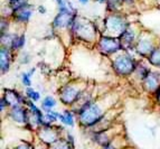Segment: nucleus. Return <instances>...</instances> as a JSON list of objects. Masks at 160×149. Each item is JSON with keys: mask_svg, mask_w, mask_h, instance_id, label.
Segmentation results:
<instances>
[{"mask_svg": "<svg viewBox=\"0 0 160 149\" xmlns=\"http://www.w3.org/2000/svg\"><path fill=\"white\" fill-rule=\"evenodd\" d=\"M101 110L98 105L86 106L81 113V122L84 126H93L101 119Z\"/></svg>", "mask_w": 160, "mask_h": 149, "instance_id": "nucleus-1", "label": "nucleus"}, {"mask_svg": "<svg viewBox=\"0 0 160 149\" xmlns=\"http://www.w3.org/2000/svg\"><path fill=\"white\" fill-rule=\"evenodd\" d=\"M113 66L117 69L118 73L123 75H127L131 73L134 69V63L133 59H131L128 55H121L119 56L113 63Z\"/></svg>", "mask_w": 160, "mask_h": 149, "instance_id": "nucleus-2", "label": "nucleus"}, {"mask_svg": "<svg viewBox=\"0 0 160 149\" xmlns=\"http://www.w3.org/2000/svg\"><path fill=\"white\" fill-rule=\"evenodd\" d=\"M107 28L111 34H124L126 33V27L123 19L119 17H111L107 20Z\"/></svg>", "mask_w": 160, "mask_h": 149, "instance_id": "nucleus-3", "label": "nucleus"}, {"mask_svg": "<svg viewBox=\"0 0 160 149\" xmlns=\"http://www.w3.org/2000/svg\"><path fill=\"white\" fill-rule=\"evenodd\" d=\"M100 47H101L102 52L107 54H111L117 52L120 48V44L111 37H103L100 42Z\"/></svg>", "mask_w": 160, "mask_h": 149, "instance_id": "nucleus-4", "label": "nucleus"}, {"mask_svg": "<svg viewBox=\"0 0 160 149\" xmlns=\"http://www.w3.org/2000/svg\"><path fill=\"white\" fill-rule=\"evenodd\" d=\"M80 95V92H78L76 89L74 88H65L63 89V91L61 92V98L63 100V102L66 104H69V103H73V102L78 99V96Z\"/></svg>", "mask_w": 160, "mask_h": 149, "instance_id": "nucleus-5", "label": "nucleus"}, {"mask_svg": "<svg viewBox=\"0 0 160 149\" xmlns=\"http://www.w3.org/2000/svg\"><path fill=\"white\" fill-rule=\"evenodd\" d=\"M71 20H72V16H71L69 10L61 11L58 16L56 17V19H55V21H54V25L57 27H65L71 24Z\"/></svg>", "mask_w": 160, "mask_h": 149, "instance_id": "nucleus-6", "label": "nucleus"}, {"mask_svg": "<svg viewBox=\"0 0 160 149\" xmlns=\"http://www.w3.org/2000/svg\"><path fill=\"white\" fill-rule=\"evenodd\" d=\"M15 16L18 20L20 21H27L29 19V17L32 16V8L29 6H22L19 9H17L15 13Z\"/></svg>", "mask_w": 160, "mask_h": 149, "instance_id": "nucleus-7", "label": "nucleus"}, {"mask_svg": "<svg viewBox=\"0 0 160 149\" xmlns=\"http://www.w3.org/2000/svg\"><path fill=\"white\" fill-rule=\"evenodd\" d=\"M5 100L7 101V103L10 104L12 106H18V103L20 101V98H19L18 94L12 90L6 91V98Z\"/></svg>", "mask_w": 160, "mask_h": 149, "instance_id": "nucleus-8", "label": "nucleus"}, {"mask_svg": "<svg viewBox=\"0 0 160 149\" xmlns=\"http://www.w3.org/2000/svg\"><path fill=\"white\" fill-rule=\"evenodd\" d=\"M11 117L16 120L17 122H25L27 120L26 112L22 108H19V106H13L12 112H11Z\"/></svg>", "mask_w": 160, "mask_h": 149, "instance_id": "nucleus-9", "label": "nucleus"}, {"mask_svg": "<svg viewBox=\"0 0 160 149\" xmlns=\"http://www.w3.org/2000/svg\"><path fill=\"white\" fill-rule=\"evenodd\" d=\"M146 83H147V88L149 90H156V88L159 84V76L155 73H150L146 79Z\"/></svg>", "mask_w": 160, "mask_h": 149, "instance_id": "nucleus-10", "label": "nucleus"}, {"mask_svg": "<svg viewBox=\"0 0 160 149\" xmlns=\"http://www.w3.org/2000/svg\"><path fill=\"white\" fill-rule=\"evenodd\" d=\"M9 52L5 48L1 49V69L5 73L9 67Z\"/></svg>", "mask_w": 160, "mask_h": 149, "instance_id": "nucleus-11", "label": "nucleus"}, {"mask_svg": "<svg viewBox=\"0 0 160 149\" xmlns=\"http://www.w3.org/2000/svg\"><path fill=\"white\" fill-rule=\"evenodd\" d=\"M151 48H152V45L151 43L147 42V40H141V42L139 43L138 45V51L140 54H148L151 52Z\"/></svg>", "mask_w": 160, "mask_h": 149, "instance_id": "nucleus-12", "label": "nucleus"}, {"mask_svg": "<svg viewBox=\"0 0 160 149\" xmlns=\"http://www.w3.org/2000/svg\"><path fill=\"white\" fill-rule=\"evenodd\" d=\"M149 59L151 64H153L156 66H160V49L152 52L151 55L149 56Z\"/></svg>", "mask_w": 160, "mask_h": 149, "instance_id": "nucleus-13", "label": "nucleus"}, {"mask_svg": "<svg viewBox=\"0 0 160 149\" xmlns=\"http://www.w3.org/2000/svg\"><path fill=\"white\" fill-rule=\"evenodd\" d=\"M58 118L61 119V121L64 123V125H67V126H73V125H74V120H73L72 115H71L69 112H66V113H65V116L59 115Z\"/></svg>", "mask_w": 160, "mask_h": 149, "instance_id": "nucleus-14", "label": "nucleus"}, {"mask_svg": "<svg viewBox=\"0 0 160 149\" xmlns=\"http://www.w3.org/2000/svg\"><path fill=\"white\" fill-rule=\"evenodd\" d=\"M55 104H56V101L54 100V98H52V96H47V98L44 99L43 108L46 110H49V109H52V108H54Z\"/></svg>", "mask_w": 160, "mask_h": 149, "instance_id": "nucleus-15", "label": "nucleus"}, {"mask_svg": "<svg viewBox=\"0 0 160 149\" xmlns=\"http://www.w3.org/2000/svg\"><path fill=\"white\" fill-rule=\"evenodd\" d=\"M25 44V36H16L13 37V42H12V47L13 48H20L22 47Z\"/></svg>", "mask_w": 160, "mask_h": 149, "instance_id": "nucleus-16", "label": "nucleus"}, {"mask_svg": "<svg viewBox=\"0 0 160 149\" xmlns=\"http://www.w3.org/2000/svg\"><path fill=\"white\" fill-rule=\"evenodd\" d=\"M27 95H28V98H30L32 100H34V101L39 100V93L35 92L32 89H28V90H27Z\"/></svg>", "mask_w": 160, "mask_h": 149, "instance_id": "nucleus-17", "label": "nucleus"}, {"mask_svg": "<svg viewBox=\"0 0 160 149\" xmlns=\"http://www.w3.org/2000/svg\"><path fill=\"white\" fill-rule=\"evenodd\" d=\"M34 72H35V69H32L30 73H25V74H22V83H24L25 85H30L29 77H30V75H32V74H34Z\"/></svg>", "mask_w": 160, "mask_h": 149, "instance_id": "nucleus-18", "label": "nucleus"}, {"mask_svg": "<svg viewBox=\"0 0 160 149\" xmlns=\"http://www.w3.org/2000/svg\"><path fill=\"white\" fill-rule=\"evenodd\" d=\"M17 149H30V147L28 145H20V146L17 147Z\"/></svg>", "mask_w": 160, "mask_h": 149, "instance_id": "nucleus-19", "label": "nucleus"}, {"mask_svg": "<svg viewBox=\"0 0 160 149\" xmlns=\"http://www.w3.org/2000/svg\"><path fill=\"white\" fill-rule=\"evenodd\" d=\"M44 8V7H40V9H39V10H40V13H45V9H43Z\"/></svg>", "mask_w": 160, "mask_h": 149, "instance_id": "nucleus-20", "label": "nucleus"}, {"mask_svg": "<svg viewBox=\"0 0 160 149\" xmlns=\"http://www.w3.org/2000/svg\"><path fill=\"white\" fill-rule=\"evenodd\" d=\"M88 1V0H80V3H86Z\"/></svg>", "mask_w": 160, "mask_h": 149, "instance_id": "nucleus-21", "label": "nucleus"}, {"mask_svg": "<svg viewBox=\"0 0 160 149\" xmlns=\"http://www.w3.org/2000/svg\"><path fill=\"white\" fill-rule=\"evenodd\" d=\"M104 149H114V148H113V147H111V146H107Z\"/></svg>", "mask_w": 160, "mask_h": 149, "instance_id": "nucleus-22", "label": "nucleus"}, {"mask_svg": "<svg viewBox=\"0 0 160 149\" xmlns=\"http://www.w3.org/2000/svg\"><path fill=\"white\" fill-rule=\"evenodd\" d=\"M100 3H104V1H105V0H99Z\"/></svg>", "mask_w": 160, "mask_h": 149, "instance_id": "nucleus-23", "label": "nucleus"}, {"mask_svg": "<svg viewBox=\"0 0 160 149\" xmlns=\"http://www.w3.org/2000/svg\"><path fill=\"white\" fill-rule=\"evenodd\" d=\"M124 1H132V0H124Z\"/></svg>", "mask_w": 160, "mask_h": 149, "instance_id": "nucleus-24", "label": "nucleus"}]
</instances>
